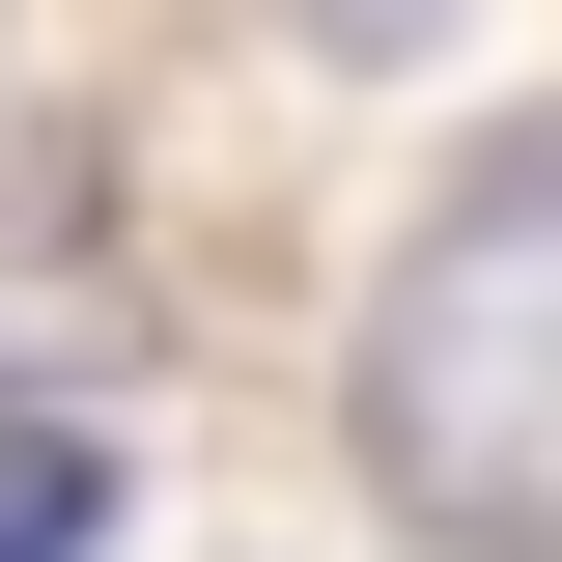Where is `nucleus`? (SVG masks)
<instances>
[{"instance_id":"f03ea898","label":"nucleus","mask_w":562,"mask_h":562,"mask_svg":"<svg viewBox=\"0 0 562 562\" xmlns=\"http://www.w3.org/2000/svg\"><path fill=\"white\" fill-rule=\"evenodd\" d=\"M0 562H113V450L85 422H0Z\"/></svg>"},{"instance_id":"f257e3e1","label":"nucleus","mask_w":562,"mask_h":562,"mask_svg":"<svg viewBox=\"0 0 562 562\" xmlns=\"http://www.w3.org/2000/svg\"><path fill=\"white\" fill-rule=\"evenodd\" d=\"M366 422H394V479L479 506V535L562 506V169H479V198L422 225L394 338H366Z\"/></svg>"}]
</instances>
